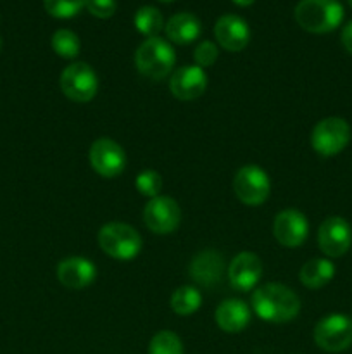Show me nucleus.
I'll return each instance as SVG.
<instances>
[{
  "instance_id": "1",
  "label": "nucleus",
  "mask_w": 352,
  "mask_h": 354,
  "mask_svg": "<svg viewBox=\"0 0 352 354\" xmlns=\"http://www.w3.org/2000/svg\"><path fill=\"white\" fill-rule=\"evenodd\" d=\"M252 310L269 324H285L300 311V299L292 289L282 283H266L252 294Z\"/></svg>"
},
{
  "instance_id": "2",
  "label": "nucleus",
  "mask_w": 352,
  "mask_h": 354,
  "mask_svg": "<svg viewBox=\"0 0 352 354\" xmlns=\"http://www.w3.org/2000/svg\"><path fill=\"white\" fill-rule=\"evenodd\" d=\"M344 19V7L338 0H300L295 7V21L309 33L323 35L337 30Z\"/></svg>"
},
{
  "instance_id": "3",
  "label": "nucleus",
  "mask_w": 352,
  "mask_h": 354,
  "mask_svg": "<svg viewBox=\"0 0 352 354\" xmlns=\"http://www.w3.org/2000/svg\"><path fill=\"white\" fill-rule=\"evenodd\" d=\"M175 48L159 37L147 38L135 52V64L140 75L154 82L164 80L175 68Z\"/></svg>"
},
{
  "instance_id": "4",
  "label": "nucleus",
  "mask_w": 352,
  "mask_h": 354,
  "mask_svg": "<svg viewBox=\"0 0 352 354\" xmlns=\"http://www.w3.org/2000/svg\"><path fill=\"white\" fill-rule=\"evenodd\" d=\"M99 244L102 251L117 261L135 259L141 251V237L133 227L113 221L100 228Z\"/></svg>"
},
{
  "instance_id": "5",
  "label": "nucleus",
  "mask_w": 352,
  "mask_h": 354,
  "mask_svg": "<svg viewBox=\"0 0 352 354\" xmlns=\"http://www.w3.org/2000/svg\"><path fill=\"white\" fill-rule=\"evenodd\" d=\"M314 342L326 353H342L352 346V318L342 313L326 315L314 327Z\"/></svg>"
},
{
  "instance_id": "6",
  "label": "nucleus",
  "mask_w": 352,
  "mask_h": 354,
  "mask_svg": "<svg viewBox=\"0 0 352 354\" xmlns=\"http://www.w3.org/2000/svg\"><path fill=\"white\" fill-rule=\"evenodd\" d=\"M351 142V127L342 118H324L311 133V145L314 151L324 158H331L344 151Z\"/></svg>"
},
{
  "instance_id": "7",
  "label": "nucleus",
  "mask_w": 352,
  "mask_h": 354,
  "mask_svg": "<svg viewBox=\"0 0 352 354\" xmlns=\"http://www.w3.org/2000/svg\"><path fill=\"white\" fill-rule=\"evenodd\" d=\"M233 190L238 199L247 206H261L271 192L268 173L255 165H245L233 178Z\"/></svg>"
},
{
  "instance_id": "8",
  "label": "nucleus",
  "mask_w": 352,
  "mask_h": 354,
  "mask_svg": "<svg viewBox=\"0 0 352 354\" xmlns=\"http://www.w3.org/2000/svg\"><path fill=\"white\" fill-rule=\"evenodd\" d=\"M61 90L75 102H90L99 90V78L86 62H72L61 73Z\"/></svg>"
},
{
  "instance_id": "9",
  "label": "nucleus",
  "mask_w": 352,
  "mask_h": 354,
  "mask_svg": "<svg viewBox=\"0 0 352 354\" xmlns=\"http://www.w3.org/2000/svg\"><path fill=\"white\" fill-rule=\"evenodd\" d=\"M88 159L92 168L104 178H116L124 171L126 166V154L123 147L110 138H97L88 152Z\"/></svg>"
},
{
  "instance_id": "10",
  "label": "nucleus",
  "mask_w": 352,
  "mask_h": 354,
  "mask_svg": "<svg viewBox=\"0 0 352 354\" xmlns=\"http://www.w3.org/2000/svg\"><path fill=\"white\" fill-rule=\"evenodd\" d=\"M317 244L328 258H340L352 245V228L342 216H330L320 225Z\"/></svg>"
},
{
  "instance_id": "11",
  "label": "nucleus",
  "mask_w": 352,
  "mask_h": 354,
  "mask_svg": "<svg viewBox=\"0 0 352 354\" xmlns=\"http://www.w3.org/2000/svg\"><path fill=\"white\" fill-rule=\"evenodd\" d=\"M182 211L178 203L171 197L157 196L147 203L144 209V221L150 232L157 235H168L178 228Z\"/></svg>"
},
{
  "instance_id": "12",
  "label": "nucleus",
  "mask_w": 352,
  "mask_h": 354,
  "mask_svg": "<svg viewBox=\"0 0 352 354\" xmlns=\"http://www.w3.org/2000/svg\"><path fill=\"white\" fill-rule=\"evenodd\" d=\"M273 235L285 248H299L309 235L307 218L297 209H283L273 221Z\"/></svg>"
},
{
  "instance_id": "13",
  "label": "nucleus",
  "mask_w": 352,
  "mask_h": 354,
  "mask_svg": "<svg viewBox=\"0 0 352 354\" xmlns=\"http://www.w3.org/2000/svg\"><path fill=\"white\" fill-rule=\"evenodd\" d=\"M207 88V75L200 66H182L176 69L169 82V90L179 100L199 99Z\"/></svg>"
},
{
  "instance_id": "14",
  "label": "nucleus",
  "mask_w": 352,
  "mask_h": 354,
  "mask_svg": "<svg viewBox=\"0 0 352 354\" xmlns=\"http://www.w3.org/2000/svg\"><path fill=\"white\" fill-rule=\"evenodd\" d=\"M262 275V263L254 252H240L235 256L228 268V280L231 287L240 292L254 289Z\"/></svg>"
},
{
  "instance_id": "15",
  "label": "nucleus",
  "mask_w": 352,
  "mask_h": 354,
  "mask_svg": "<svg viewBox=\"0 0 352 354\" xmlns=\"http://www.w3.org/2000/svg\"><path fill=\"white\" fill-rule=\"evenodd\" d=\"M214 37L224 50L240 52L247 47L251 40V28L240 16L226 14V16H221L214 24Z\"/></svg>"
},
{
  "instance_id": "16",
  "label": "nucleus",
  "mask_w": 352,
  "mask_h": 354,
  "mask_svg": "<svg viewBox=\"0 0 352 354\" xmlns=\"http://www.w3.org/2000/svg\"><path fill=\"white\" fill-rule=\"evenodd\" d=\"M97 268L90 259L81 256H71L59 263L57 279L64 287L72 290H79L88 287L95 280Z\"/></svg>"
},
{
  "instance_id": "17",
  "label": "nucleus",
  "mask_w": 352,
  "mask_h": 354,
  "mask_svg": "<svg viewBox=\"0 0 352 354\" xmlns=\"http://www.w3.org/2000/svg\"><path fill=\"white\" fill-rule=\"evenodd\" d=\"M224 273V258L217 251L207 249L199 252L190 263V277L202 287H213Z\"/></svg>"
},
{
  "instance_id": "18",
  "label": "nucleus",
  "mask_w": 352,
  "mask_h": 354,
  "mask_svg": "<svg viewBox=\"0 0 352 354\" xmlns=\"http://www.w3.org/2000/svg\"><path fill=\"white\" fill-rule=\"evenodd\" d=\"M216 324L226 334H238L251 324V308L242 299H224L216 308Z\"/></svg>"
},
{
  "instance_id": "19",
  "label": "nucleus",
  "mask_w": 352,
  "mask_h": 354,
  "mask_svg": "<svg viewBox=\"0 0 352 354\" xmlns=\"http://www.w3.org/2000/svg\"><path fill=\"white\" fill-rule=\"evenodd\" d=\"M166 35L176 45H188L200 37V21L190 12H178L166 23Z\"/></svg>"
},
{
  "instance_id": "20",
  "label": "nucleus",
  "mask_w": 352,
  "mask_h": 354,
  "mask_svg": "<svg viewBox=\"0 0 352 354\" xmlns=\"http://www.w3.org/2000/svg\"><path fill=\"white\" fill-rule=\"evenodd\" d=\"M335 265L326 258H314L304 263L299 272V279L307 289H321L331 282L335 277Z\"/></svg>"
},
{
  "instance_id": "21",
  "label": "nucleus",
  "mask_w": 352,
  "mask_h": 354,
  "mask_svg": "<svg viewBox=\"0 0 352 354\" xmlns=\"http://www.w3.org/2000/svg\"><path fill=\"white\" fill-rule=\"evenodd\" d=\"M202 304V294L192 286H183L176 289L171 296V310L179 317L193 315Z\"/></svg>"
},
{
  "instance_id": "22",
  "label": "nucleus",
  "mask_w": 352,
  "mask_h": 354,
  "mask_svg": "<svg viewBox=\"0 0 352 354\" xmlns=\"http://www.w3.org/2000/svg\"><path fill=\"white\" fill-rule=\"evenodd\" d=\"M133 23L135 28L147 38L157 37V33L162 30V26H164V19H162L161 10L155 9V7L152 6L140 7V9L135 12Z\"/></svg>"
},
{
  "instance_id": "23",
  "label": "nucleus",
  "mask_w": 352,
  "mask_h": 354,
  "mask_svg": "<svg viewBox=\"0 0 352 354\" xmlns=\"http://www.w3.org/2000/svg\"><path fill=\"white\" fill-rule=\"evenodd\" d=\"M52 48L62 59H75L79 54V38L71 30H57L52 35Z\"/></svg>"
},
{
  "instance_id": "24",
  "label": "nucleus",
  "mask_w": 352,
  "mask_h": 354,
  "mask_svg": "<svg viewBox=\"0 0 352 354\" xmlns=\"http://www.w3.org/2000/svg\"><path fill=\"white\" fill-rule=\"evenodd\" d=\"M148 354H183V344L175 332L161 330L152 337Z\"/></svg>"
},
{
  "instance_id": "25",
  "label": "nucleus",
  "mask_w": 352,
  "mask_h": 354,
  "mask_svg": "<svg viewBox=\"0 0 352 354\" xmlns=\"http://www.w3.org/2000/svg\"><path fill=\"white\" fill-rule=\"evenodd\" d=\"M45 10L55 19H71L86 7V0H43Z\"/></svg>"
},
{
  "instance_id": "26",
  "label": "nucleus",
  "mask_w": 352,
  "mask_h": 354,
  "mask_svg": "<svg viewBox=\"0 0 352 354\" xmlns=\"http://www.w3.org/2000/svg\"><path fill=\"white\" fill-rule=\"evenodd\" d=\"M135 185H137V190L141 196L154 199L162 190V178L154 169H144L141 173H138Z\"/></svg>"
},
{
  "instance_id": "27",
  "label": "nucleus",
  "mask_w": 352,
  "mask_h": 354,
  "mask_svg": "<svg viewBox=\"0 0 352 354\" xmlns=\"http://www.w3.org/2000/svg\"><path fill=\"white\" fill-rule=\"evenodd\" d=\"M193 59H195L197 66H200L202 69L209 68L217 59V45L211 40L200 41L193 50Z\"/></svg>"
},
{
  "instance_id": "28",
  "label": "nucleus",
  "mask_w": 352,
  "mask_h": 354,
  "mask_svg": "<svg viewBox=\"0 0 352 354\" xmlns=\"http://www.w3.org/2000/svg\"><path fill=\"white\" fill-rule=\"evenodd\" d=\"M86 9L99 19H107L116 12V0H86Z\"/></svg>"
},
{
  "instance_id": "29",
  "label": "nucleus",
  "mask_w": 352,
  "mask_h": 354,
  "mask_svg": "<svg viewBox=\"0 0 352 354\" xmlns=\"http://www.w3.org/2000/svg\"><path fill=\"white\" fill-rule=\"evenodd\" d=\"M340 40H342V45L345 47V50H347L349 54H352V21L344 26Z\"/></svg>"
},
{
  "instance_id": "30",
  "label": "nucleus",
  "mask_w": 352,
  "mask_h": 354,
  "mask_svg": "<svg viewBox=\"0 0 352 354\" xmlns=\"http://www.w3.org/2000/svg\"><path fill=\"white\" fill-rule=\"evenodd\" d=\"M233 3H237L238 7H248L255 2V0H231Z\"/></svg>"
},
{
  "instance_id": "31",
  "label": "nucleus",
  "mask_w": 352,
  "mask_h": 354,
  "mask_svg": "<svg viewBox=\"0 0 352 354\" xmlns=\"http://www.w3.org/2000/svg\"><path fill=\"white\" fill-rule=\"evenodd\" d=\"M159 2H166V3H168V2H175V0H159Z\"/></svg>"
},
{
  "instance_id": "32",
  "label": "nucleus",
  "mask_w": 352,
  "mask_h": 354,
  "mask_svg": "<svg viewBox=\"0 0 352 354\" xmlns=\"http://www.w3.org/2000/svg\"><path fill=\"white\" fill-rule=\"evenodd\" d=\"M347 2H349V6H351V7H352V0H347Z\"/></svg>"
}]
</instances>
